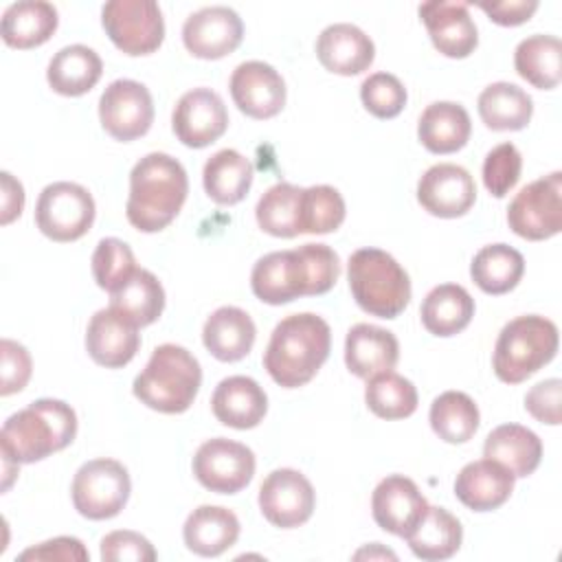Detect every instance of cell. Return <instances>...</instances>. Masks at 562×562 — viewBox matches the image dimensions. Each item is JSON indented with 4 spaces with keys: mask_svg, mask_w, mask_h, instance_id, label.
<instances>
[{
    "mask_svg": "<svg viewBox=\"0 0 562 562\" xmlns=\"http://www.w3.org/2000/svg\"><path fill=\"white\" fill-rule=\"evenodd\" d=\"M430 428L446 443H465L474 437L481 424L479 406L463 391H446L430 404Z\"/></svg>",
    "mask_w": 562,
    "mask_h": 562,
    "instance_id": "cell-39",
    "label": "cell"
},
{
    "mask_svg": "<svg viewBox=\"0 0 562 562\" xmlns=\"http://www.w3.org/2000/svg\"><path fill=\"white\" fill-rule=\"evenodd\" d=\"M301 193L303 187L290 182L272 184L257 202L255 217L263 233L272 237H296L301 235Z\"/></svg>",
    "mask_w": 562,
    "mask_h": 562,
    "instance_id": "cell-40",
    "label": "cell"
},
{
    "mask_svg": "<svg viewBox=\"0 0 562 562\" xmlns=\"http://www.w3.org/2000/svg\"><path fill=\"white\" fill-rule=\"evenodd\" d=\"M101 24L112 44L132 57L151 55L165 40V20L154 0H110L101 9Z\"/></svg>",
    "mask_w": 562,
    "mask_h": 562,
    "instance_id": "cell-10",
    "label": "cell"
},
{
    "mask_svg": "<svg viewBox=\"0 0 562 562\" xmlns=\"http://www.w3.org/2000/svg\"><path fill=\"white\" fill-rule=\"evenodd\" d=\"M474 178L465 167L454 162L432 165L417 182V202L435 217H461L474 206Z\"/></svg>",
    "mask_w": 562,
    "mask_h": 562,
    "instance_id": "cell-16",
    "label": "cell"
},
{
    "mask_svg": "<svg viewBox=\"0 0 562 562\" xmlns=\"http://www.w3.org/2000/svg\"><path fill=\"white\" fill-rule=\"evenodd\" d=\"M463 540V527L457 516L443 507H430L406 536L411 551L426 562L452 558Z\"/></svg>",
    "mask_w": 562,
    "mask_h": 562,
    "instance_id": "cell-35",
    "label": "cell"
},
{
    "mask_svg": "<svg viewBox=\"0 0 562 562\" xmlns=\"http://www.w3.org/2000/svg\"><path fill=\"white\" fill-rule=\"evenodd\" d=\"M176 138L193 149L215 143L228 127V112L217 92L211 88H193L184 92L171 114Z\"/></svg>",
    "mask_w": 562,
    "mask_h": 562,
    "instance_id": "cell-15",
    "label": "cell"
},
{
    "mask_svg": "<svg viewBox=\"0 0 562 562\" xmlns=\"http://www.w3.org/2000/svg\"><path fill=\"white\" fill-rule=\"evenodd\" d=\"M422 325L439 338L463 331L474 316V299L459 283L435 285L419 310Z\"/></svg>",
    "mask_w": 562,
    "mask_h": 562,
    "instance_id": "cell-34",
    "label": "cell"
},
{
    "mask_svg": "<svg viewBox=\"0 0 562 562\" xmlns=\"http://www.w3.org/2000/svg\"><path fill=\"white\" fill-rule=\"evenodd\" d=\"M428 501L417 483L404 474L384 476L371 494V514L380 529L406 538L426 514Z\"/></svg>",
    "mask_w": 562,
    "mask_h": 562,
    "instance_id": "cell-19",
    "label": "cell"
},
{
    "mask_svg": "<svg viewBox=\"0 0 562 562\" xmlns=\"http://www.w3.org/2000/svg\"><path fill=\"white\" fill-rule=\"evenodd\" d=\"M562 382L558 378H549L531 386L525 395V411L549 426H558L562 422Z\"/></svg>",
    "mask_w": 562,
    "mask_h": 562,
    "instance_id": "cell-48",
    "label": "cell"
},
{
    "mask_svg": "<svg viewBox=\"0 0 562 562\" xmlns=\"http://www.w3.org/2000/svg\"><path fill=\"white\" fill-rule=\"evenodd\" d=\"M516 72L538 90H551L562 79V42L555 35H529L514 50Z\"/></svg>",
    "mask_w": 562,
    "mask_h": 562,
    "instance_id": "cell-37",
    "label": "cell"
},
{
    "mask_svg": "<svg viewBox=\"0 0 562 562\" xmlns=\"http://www.w3.org/2000/svg\"><path fill=\"white\" fill-rule=\"evenodd\" d=\"M476 108L485 127L494 132H518L527 127L533 114L531 97L509 81H496L483 88Z\"/></svg>",
    "mask_w": 562,
    "mask_h": 562,
    "instance_id": "cell-36",
    "label": "cell"
},
{
    "mask_svg": "<svg viewBox=\"0 0 562 562\" xmlns=\"http://www.w3.org/2000/svg\"><path fill=\"white\" fill-rule=\"evenodd\" d=\"M182 538L195 555L217 558L237 542L239 518L228 507L200 505L187 516Z\"/></svg>",
    "mask_w": 562,
    "mask_h": 562,
    "instance_id": "cell-27",
    "label": "cell"
},
{
    "mask_svg": "<svg viewBox=\"0 0 562 562\" xmlns=\"http://www.w3.org/2000/svg\"><path fill=\"white\" fill-rule=\"evenodd\" d=\"M522 156L514 143H501L483 160V184L494 198H505L520 180Z\"/></svg>",
    "mask_w": 562,
    "mask_h": 562,
    "instance_id": "cell-45",
    "label": "cell"
},
{
    "mask_svg": "<svg viewBox=\"0 0 562 562\" xmlns=\"http://www.w3.org/2000/svg\"><path fill=\"white\" fill-rule=\"evenodd\" d=\"M257 327L248 312L235 305L217 307L202 327V342L220 362L246 358L255 345Z\"/></svg>",
    "mask_w": 562,
    "mask_h": 562,
    "instance_id": "cell-26",
    "label": "cell"
},
{
    "mask_svg": "<svg viewBox=\"0 0 562 562\" xmlns=\"http://www.w3.org/2000/svg\"><path fill=\"white\" fill-rule=\"evenodd\" d=\"M0 182H2L0 224L7 226V224H11L13 220H18L22 215V209H24V187L9 171L0 173Z\"/></svg>",
    "mask_w": 562,
    "mask_h": 562,
    "instance_id": "cell-51",
    "label": "cell"
},
{
    "mask_svg": "<svg viewBox=\"0 0 562 562\" xmlns=\"http://www.w3.org/2000/svg\"><path fill=\"white\" fill-rule=\"evenodd\" d=\"M231 97L241 114L266 121L277 116L285 105V81L266 61L250 59L239 64L231 75Z\"/></svg>",
    "mask_w": 562,
    "mask_h": 562,
    "instance_id": "cell-17",
    "label": "cell"
},
{
    "mask_svg": "<svg viewBox=\"0 0 562 562\" xmlns=\"http://www.w3.org/2000/svg\"><path fill=\"white\" fill-rule=\"evenodd\" d=\"M331 329L312 312L290 314L277 323L263 353V369L283 389L305 386L329 358Z\"/></svg>",
    "mask_w": 562,
    "mask_h": 562,
    "instance_id": "cell-3",
    "label": "cell"
},
{
    "mask_svg": "<svg viewBox=\"0 0 562 562\" xmlns=\"http://www.w3.org/2000/svg\"><path fill=\"white\" fill-rule=\"evenodd\" d=\"M419 18L430 35L432 46L452 59H463L479 44L476 24L468 11V2L432 0L419 4Z\"/></svg>",
    "mask_w": 562,
    "mask_h": 562,
    "instance_id": "cell-20",
    "label": "cell"
},
{
    "mask_svg": "<svg viewBox=\"0 0 562 562\" xmlns=\"http://www.w3.org/2000/svg\"><path fill=\"white\" fill-rule=\"evenodd\" d=\"M198 483L215 494H237L255 476V452L233 439L215 437L204 441L193 454Z\"/></svg>",
    "mask_w": 562,
    "mask_h": 562,
    "instance_id": "cell-12",
    "label": "cell"
},
{
    "mask_svg": "<svg viewBox=\"0 0 562 562\" xmlns=\"http://www.w3.org/2000/svg\"><path fill=\"white\" fill-rule=\"evenodd\" d=\"M472 123L461 103L435 101L417 123V138L430 154H454L470 140Z\"/></svg>",
    "mask_w": 562,
    "mask_h": 562,
    "instance_id": "cell-29",
    "label": "cell"
},
{
    "mask_svg": "<svg viewBox=\"0 0 562 562\" xmlns=\"http://www.w3.org/2000/svg\"><path fill=\"white\" fill-rule=\"evenodd\" d=\"M101 127L116 140L130 143L145 136L154 123L149 90L134 79L112 81L99 99Z\"/></svg>",
    "mask_w": 562,
    "mask_h": 562,
    "instance_id": "cell-13",
    "label": "cell"
},
{
    "mask_svg": "<svg viewBox=\"0 0 562 562\" xmlns=\"http://www.w3.org/2000/svg\"><path fill=\"white\" fill-rule=\"evenodd\" d=\"M77 437V413L53 397L31 402L7 417L0 430L2 459L20 465L35 463L64 450Z\"/></svg>",
    "mask_w": 562,
    "mask_h": 562,
    "instance_id": "cell-4",
    "label": "cell"
},
{
    "mask_svg": "<svg viewBox=\"0 0 562 562\" xmlns=\"http://www.w3.org/2000/svg\"><path fill=\"white\" fill-rule=\"evenodd\" d=\"M516 476L494 459L463 465L454 479V496L472 512H492L509 501Z\"/></svg>",
    "mask_w": 562,
    "mask_h": 562,
    "instance_id": "cell-23",
    "label": "cell"
},
{
    "mask_svg": "<svg viewBox=\"0 0 562 562\" xmlns=\"http://www.w3.org/2000/svg\"><path fill=\"white\" fill-rule=\"evenodd\" d=\"M213 415L220 424L248 430L261 424L268 411V395L257 380L248 375L224 378L211 397Z\"/></svg>",
    "mask_w": 562,
    "mask_h": 562,
    "instance_id": "cell-25",
    "label": "cell"
},
{
    "mask_svg": "<svg viewBox=\"0 0 562 562\" xmlns=\"http://www.w3.org/2000/svg\"><path fill=\"white\" fill-rule=\"evenodd\" d=\"M187 193L189 178L182 162L165 151H151L132 167L127 222L140 233H158L176 220Z\"/></svg>",
    "mask_w": 562,
    "mask_h": 562,
    "instance_id": "cell-2",
    "label": "cell"
},
{
    "mask_svg": "<svg viewBox=\"0 0 562 562\" xmlns=\"http://www.w3.org/2000/svg\"><path fill=\"white\" fill-rule=\"evenodd\" d=\"M92 193L77 182L46 184L35 204V224L42 235L66 244L83 237L94 222Z\"/></svg>",
    "mask_w": 562,
    "mask_h": 562,
    "instance_id": "cell-9",
    "label": "cell"
},
{
    "mask_svg": "<svg viewBox=\"0 0 562 562\" xmlns=\"http://www.w3.org/2000/svg\"><path fill=\"white\" fill-rule=\"evenodd\" d=\"M406 88L391 72H373L360 86V101L375 119H395L406 105Z\"/></svg>",
    "mask_w": 562,
    "mask_h": 562,
    "instance_id": "cell-44",
    "label": "cell"
},
{
    "mask_svg": "<svg viewBox=\"0 0 562 562\" xmlns=\"http://www.w3.org/2000/svg\"><path fill=\"white\" fill-rule=\"evenodd\" d=\"M244 40V22L228 7H204L182 24L184 48L198 59H222Z\"/></svg>",
    "mask_w": 562,
    "mask_h": 562,
    "instance_id": "cell-18",
    "label": "cell"
},
{
    "mask_svg": "<svg viewBox=\"0 0 562 562\" xmlns=\"http://www.w3.org/2000/svg\"><path fill=\"white\" fill-rule=\"evenodd\" d=\"M558 345L560 336L553 321L538 314L516 316L496 338L494 373L505 384H520L555 358Z\"/></svg>",
    "mask_w": 562,
    "mask_h": 562,
    "instance_id": "cell-7",
    "label": "cell"
},
{
    "mask_svg": "<svg viewBox=\"0 0 562 562\" xmlns=\"http://www.w3.org/2000/svg\"><path fill=\"white\" fill-rule=\"evenodd\" d=\"M476 7L481 11H485V15L494 24L518 26L536 13L538 2L536 0H503V2H476Z\"/></svg>",
    "mask_w": 562,
    "mask_h": 562,
    "instance_id": "cell-50",
    "label": "cell"
},
{
    "mask_svg": "<svg viewBox=\"0 0 562 562\" xmlns=\"http://www.w3.org/2000/svg\"><path fill=\"white\" fill-rule=\"evenodd\" d=\"M349 290L360 310L378 318H397L411 301L408 272L380 248H358L347 261Z\"/></svg>",
    "mask_w": 562,
    "mask_h": 562,
    "instance_id": "cell-6",
    "label": "cell"
},
{
    "mask_svg": "<svg viewBox=\"0 0 562 562\" xmlns=\"http://www.w3.org/2000/svg\"><path fill=\"white\" fill-rule=\"evenodd\" d=\"M59 15L50 2L22 0L7 7L0 22L2 42L18 50L42 46L57 31Z\"/></svg>",
    "mask_w": 562,
    "mask_h": 562,
    "instance_id": "cell-28",
    "label": "cell"
},
{
    "mask_svg": "<svg viewBox=\"0 0 562 562\" xmlns=\"http://www.w3.org/2000/svg\"><path fill=\"white\" fill-rule=\"evenodd\" d=\"M483 457L503 463L516 479H525L540 465L542 441L527 426L501 424L485 437Z\"/></svg>",
    "mask_w": 562,
    "mask_h": 562,
    "instance_id": "cell-30",
    "label": "cell"
},
{
    "mask_svg": "<svg viewBox=\"0 0 562 562\" xmlns=\"http://www.w3.org/2000/svg\"><path fill=\"white\" fill-rule=\"evenodd\" d=\"M367 408L380 419H404L417 411V389L395 371H384L367 380Z\"/></svg>",
    "mask_w": 562,
    "mask_h": 562,
    "instance_id": "cell-41",
    "label": "cell"
},
{
    "mask_svg": "<svg viewBox=\"0 0 562 562\" xmlns=\"http://www.w3.org/2000/svg\"><path fill=\"white\" fill-rule=\"evenodd\" d=\"M156 558V549L138 531L116 529L101 538V560L105 562H154Z\"/></svg>",
    "mask_w": 562,
    "mask_h": 562,
    "instance_id": "cell-46",
    "label": "cell"
},
{
    "mask_svg": "<svg viewBox=\"0 0 562 562\" xmlns=\"http://www.w3.org/2000/svg\"><path fill=\"white\" fill-rule=\"evenodd\" d=\"M136 270L132 248L119 237H105L92 252V277L101 290H116Z\"/></svg>",
    "mask_w": 562,
    "mask_h": 562,
    "instance_id": "cell-43",
    "label": "cell"
},
{
    "mask_svg": "<svg viewBox=\"0 0 562 562\" xmlns=\"http://www.w3.org/2000/svg\"><path fill=\"white\" fill-rule=\"evenodd\" d=\"M397 360L400 342L393 331L371 323H358L347 331L345 364L356 378L369 380L378 373L393 371Z\"/></svg>",
    "mask_w": 562,
    "mask_h": 562,
    "instance_id": "cell-24",
    "label": "cell"
},
{
    "mask_svg": "<svg viewBox=\"0 0 562 562\" xmlns=\"http://www.w3.org/2000/svg\"><path fill=\"white\" fill-rule=\"evenodd\" d=\"M0 358H2L0 395L7 397V395H13V393H20L29 384L31 371H33V362H31V356H29L26 347L11 340V338H2Z\"/></svg>",
    "mask_w": 562,
    "mask_h": 562,
    "instance_id": "cell-47",
    "label": "cell"
},
{
    "mask_svg": "<svg viewBox=\"0 0 562 562\" xmlns=\"http://www.w3.org/2000/svg\"><path fill=\"white\" fill-rule=\"evenodd\" d=\"M136 327L156 323L165 310V288L158 277L145 268H136L116 290L110 292V305Z\"/></svg>",
    "mask_w": 562,
    "mask_h": 562,
    "instance_id": "cell-33",
    "label": "cell"
},
{
    "mask_svg": "<svg viewBox=\"0 0 562 562\" xmlns=\"http://www.w3.org/2000/svg\"><path fill=\"white\" fill-rule=\"evenodd\" d=\"M252 162L237 149L215 151L202 169V182L206 195L222 206H233L241 202L252 184Z\"/></svg>",
    "mask_w": 562,
    "mask_h": 562,
    "instance_id": "cell-32",
    "label": "cell"
},
{
    "mask_svg": "<svg viewBox=\"0 0 562 562\" xmlns=\"http://www.w3.org/2000/svg\"><path fill=\"white\" fill-rule=\"evenodd\" d=\"M202 384L198 358L173 342L158 345L145 369L134 378L132 391L151 411L178 415L189 411Z\"/></svg>",
    "mask_w": 562,
    "mask_h": 562,
    "instance_id": "cell-5",
    "label": "cell"
},
{
    "mask_svg": "<svg viewBox=\"0 0 562 562\" xmlns=\"http://www.w3.org/2000/svg\"><path fill=\"white\" fill-rule=\"evenodd\" d=\"M132 481L127 468L116 459L86 461L72 479V505L88 520H108L127 505Z\"/></svg>",
    "mask_w": 562,
    "mask_h": 562,
    "instance_id": "cell-8",
    "label": "cell"
},
{
    "mask_svg": "<svg viewBox=\"0 0 562 562\" xmlns=\"http://www.w3.org/2000/svg\"><path fill=\"white\" fill-rule=\"evenodd\" d=\"M375 558V555H380V558H391V560H395L397 555L393 553V551H389V549H382L378 542H373V547H367V549H362V551H358L353 558Z\"/></svg>",
    "mask_w": 562,
    "mask_h": 562,
    "instance_id": "cell-52",
    "label": "cell"
},
{
    "mask_svg": "<svg viewBox=\"0 0 562 562\" xmlns=\"http://www.w3.org/2000/svg\"><path fill=\"white\" fill-rule=\"evenodd\" d=\"M20 562L26 560H59V562H86L90 560L88 549L79 538L72 536H57L53 540H44L40 544L29 547L18 555Z\"/></svg>",
    "mask_w": 562,
    "mask_h": 562,
    "instance_id": "cell-49",
    "label": "cell"
},
{
    "mask_svg": "<svg viewBox=\"0 0 562 562\" xmlns=\"http://www.w3.org/2000/svg\"><path fill=\"white\" fill-rule=\"evenodd\" d=\"M509 228L529 241H542L562 231V173L553 171L522 187L507 209Z\"/></svg>",
    "mask_w": 562,
    "mask_h": 562,
    "instance_id": "cell-11",
    "label": "cell"
},
{
    "mask_svg": "<svg viewBox=\"0 0 562 562\" xmlns=\"http://www.w3.org/2000/svg\"><path fill=\"white\" fill-rule=\"evenodd\" d=\"M316 57L325 70L353 77L369 70L375 59V46L373 40L356 24L338 22L321 31L316 40Z\"/></svg>",
    "mask_w": 562,
    "mask_h": 562,
    "instance_id": "cell-22",
    "label": "cell"
},
{
    "mask_svg": "<svg viewBox=\"0 0 562 562\" xmlns=\"http://www.w3.org/2000/svg\"><path fill=\"white\" fill-rule=\"evenodd\" d=\"M340 277V259L327 244H303L294 250L263 255L250 272L252 294L268 305L329 292Z\"/></svg>",
    "mask_w": 562,
    "mask_h": 562,
    "instance_id": "cell-1",
    "label": "cell"
},
{
    "mask_svg": "<svg viewBox=\"0 0 562 562\" xmlns=\"http://www.w3.org/2000/svg\"><path fill=\"white\" fill-rule=\"evenodd\" d=\"M138 347L140 334L134 323L112 307L92 314L86 329V351L99 367L121 369L134 360Z\"/></svg>",
    "mask_w": 562,
    "mask_h": 562,
    "instance_id": "cell-21",
    "label": "cell"
},
{
    "mask_svg": "<svg viewBox=\"0 0 562 562\" xmlns=\"http://www.w3.org/2000/svg\"><path fill=\"white\" fill-rule=\"evenodd\" d=\"M345 200L329 184L305 187L301 193V235H325L340 228L345 222Z\"/></svg>",
    "mask_w": 562,
    "mask_h": 562,
    "instance_id": "cell-42",
    "label": "cell"
},
{
    "mask_svg": "<svg viewBox=\"0 0 562 562\" xmlns=\"http://www.w3.org/2000/svg\"><path fill=\"white\" fill-rule=\"evenodd\" d=\"M525 272V257L507 244L483 246L472 263L470 277L485 294H507L518 285Z\"/></svg>",
    "mask_w": 562,
    "mask_h": 562,
    "instance_id": "cell-38",
    "label": "cell"
},
{
    "mask_svg": "<svg viewBox=\"0 0 562 562\" xmlns=\"http://www.w3.org/2000/svg\"><path fill=\"white\" fill-rule=\"evenodd\" d=\"M316 507V492L310 479L292 468L272 470L259 487V509L263 518L281 529L305 525Z\"/></svg>",
    "mask_w": 562,
    "mask_h": 562,
    "instance_id": "cell-14",
    "label": "cell"
},
{
    "mask_svg": "<svg viewBox=\"0 0 562 562\" xmlns=\"http://www.w3.org/2000/svg\"><path fill=\"white\" fill-rule=\"evenodd\" d=\"M103 61L90 46L70 44L59 48L46 68L48 86L61 97H81L101 79Z\"/></svg>",
    "mask_w": 562,
    "mask_h": 562,
    "instance_id": "cell-31",
    "label": "cell"
}]
</instances>
